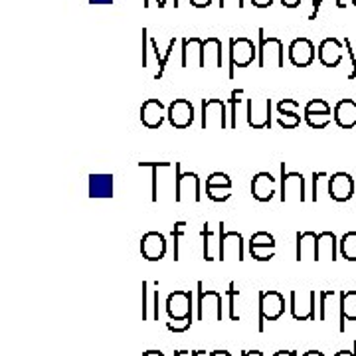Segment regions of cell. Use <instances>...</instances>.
<instances>
[{
  "instance_id": "5b68a950",
  "label": "cell",
  "mask_w": 356,
  "mask_h": 356,
  "mask_svg": "<svg viewBox=\"0 0 356 356\" xmlns=\"http://www.w3.org/2000/svg\"><path fill=\"white\" fill-rule=\"evenodd\" d=\"M271 107L273 103L269 97H250L245 99V121L248 127L261 131L271 129Z\"/></svg>"
},
{
  "instance_id": "44dd1931",
  "label": "cell",
  "mask_w": 356,
  "mask_h": 356,
  "mask_svg": "<svg viewBox=\"0 0 356 356\" xmlns=\"http://www.w3.org/2000/svg\"><path fill=\"white\" fill-rule=\"evenodd\" d=\"M344 48L341 40L337 38H325L317 48V58L325 67H337L343 62Z\"/></svg>"
},
{
  "instance_id": "277c9868",
  "label": "cell",
  "mask_w": 356,
  "mask_h": 356,
  "mask_svg": "<svg viewBox=\"0 0 356 356\" xmlns=\"http://www.w3.org/2000/svg\"><path fill=\"white\" fill-rule=\"evenodd\" d=\"M196 291H198V321H222V295L214 289H206L202 281L196 283Z\"/></svg>"
},
{
  "instance_id": "74e56055",
  "label": "cell",
  "mask_w": 356,
  "mask_h": 356,
  "mask_svg": "<svg viewBox=\"0 0 356 356\" xmlns=\"http://www.w3.org/2000/svg\"><path fill=\"white\" fill-rule=\"evenodd\" d=\"M277 123L281 129H297L301 125V115L299 111H293V113H281L277 115Z\"/></svg>"
},
{
  "instance_id": "b9f144b4",
  "label": "cell",
  "mask_w": 356,
  "mask_h": 356,
  "mask_svg": "<svg viewBox=\"0 0 356 356\" xmlns=\"http://www.w3.org/2000/svg\"><path fill=\"white\" fill-rule=\"evenodd\" d=\"M149 281H143V318L149 317Z\"/></svg>"
},
{
  "instance_id": "e0dca14e",
  "label": "cell",
  "mask_w": 356,
  "mask_h": 356,
  "mask_svg": "<svg viewBox=\"0 0 356 356\" xmlns=\"http://www.w3.org/2000/svg\"><path fill=\"white\" fill-rule=\"evenodd\" d=\"M355 196V178L348 172H334L329 180V198L334 202H348Z\"/></svg>"
},
{
  "instance_id": "6f0895ef",
  "label": "cell",
  "mask_w": 356,
  "mask_h": 356,
  "mask_svg": "<svg viewBox=\"0 0 356 356\" xmlns=\"http://www.w3.org/2000/svg\"><path fill=\"white\" fill-rule=\"evenodd\" d=\"M89 4H113V0H89Z\"/></svg>"
},
{
  "instance_id": "5bb4252c",
  "label": "cell",
  "mask_w": 356,
  "mask_h": 356,
  "mask_svg": "<svg viewBox=\"0 0 356 356\" xmlns=\"http://www.w3.org/2000/svg\"><path fill=\"white\" fill-rule=\"evenodd\" d=\"M275 250L277 243L275 238L269 232H255L254 236L250 238V255L257 259V261H269L275 257Z\"/></svg>"
},
{
  "instance_id": "d6986e66",
  "label": "cell",
  "mask_w": 356,
  "mask_h": 356,
  "mask_svg": "<svg viewBox=\"0 0 356 356\" xmlns=\"http://www.w3.org/2000/svg\"><path fill=\"white\" fill-rule=\"evenodd\" d=\"M166 111L168 107H165L161 99H147L140 105V123L147 129L163 127V123L166 121Z\"/></svg>"
},
{
  "instance_id": "f907efd6",
  "label": "cell",
  "mask_w": 356,
  "mask_h": 356,
  "mask_svg": "<svg viewBox=\"0 0 356 356\" xmlns=\"http://www.w3.org/2000/svg\"><path fill=\"white\" fill-rule=\"evenodd\" d=\"M273 356H297L295 350H277Z\"/></svg>"
},
{
  "instance_id": "9f6ffc18",
  "label": "cell",
  "mask_w": 356,
  "mask_h": 356,
  "mask_svg": "<svg viewBox=\"0 0 356 356\" xmlns=\"http://www.w3.org/2000/svg\"><path fill=\"white\" fill-rule=\"evenodd\" d=\"M143 356H165L161 350H147V353H143Z\"/></svg>"
},
{
  "instance_id": "4316f807",
  "label": "cell",
  "mask_w": 356,
  "mask_h": 356,
  "mask_svg": "<svg viewBox=\"0 0 356 356\" xmlns=\"http://www.w3.org/2000/svg\"><path fill=\"white\" fill-rule=\"evenodd\" d=\"M89 198H113V175H91Z\"/></svg>"
},
{
  "instance_id": "7c38bea8",
  "label": "cell",
  "mask_w": 356,
  "mask_h": 356,
  "mask_svg": "<svg viewBox=\"0 0 356 356\" xmlns=\"http://www.w3.org/2000/svg\"><path fill=\"white\" fill-rule=\"evenodd\" d=\"M287 56H289V62L295 67H309L317 58V50H315V44L311 40L301 36V38H295L289 44Z\"/></svg>"
},
{
  "instance_id": "6125c7cd",
  "label": "cell",
  "mask_w": 356,
  "mask_h": 356,
  "mask_svg": "<svg viewBox=\"0 0 356 356\" xmlns=\"http://www.w3.org/2000/svg\"><path fill=\"white\" fill-rule=\"evenodd\" d=\"M350 4H355V6H356V0H350Z\"/></svg>"
},
{
  "instance_id": "bcb514c9",
  "label": "cell",
  "mask_w": 356,
  "mask_h": 356,
  "mask_svg": "<svg viewBox=\"0 0 356 356\" xmlns=\"http://www.w3.org/2000/svg\"><path fill=\"white\" fill-rule=\"evenodd\" d=\"M252 4H254L255 8H259V10H266V8H269L275 0H250Z\"/></svg>"
},
{
  "instance_id": "484cf974",
  "label": "cell",
  "mask_w": 356,
  "mask_h": 356,
  "mask_svg": "<svg viewBox=\"0 0 356 356\" xmlns=\"http://www.w3.org/2000/svg\"><path fill=\"white\" fill-rule=\"evenodd\" d=\"M334 123L341 129H356V93L355 99H341L332 109Z\"/></svg>"
},
{
  "instance_id": "681fc988",
  "label": "cell",
  "mask_w": 356,
  "mask_h": 356,
  "mask_svg": "<svg viewBox=\"0 0 356 356\" xmlns=\"http://www.w3.org/2000/svg\"><path fill=\"white\" fill-rule=\"evenodd\" d=\"M334 356H356V343L353 344V350H339Z\"/></svg>"
},
{
  "instance_id": "d590c367",
  "label": "cell",
  "mask_w": 356,
  "mask_h": 356,
  "mask_svg": "<svg viewBox=\"0 0 356 356\" xmlns=\"http://www.w3.org/2000/svg\"><path fill=\"white\" fill-rule=\"evenodd\" d=\"M206 188H232V178L226 172H212L206 178Z\"/></svg>"
},
{
  "instance_id": "1f68e13d",
  "label": "cell",
  "mask_w": 356,
  "mask_h": 356,
  "mask_svg": "<svg viewBox=\"0 0 356 356\" xmlns=\"http://www.w3.org/2000/svg\"><path fill=\"white\" fill-rule=\"evenodd\" d=\"M178 38H170V42H168V48H166L165 54H161V50H159V46H156V40L151 36L149 38V46H151V50L154 51V58H156V62H159V72L154 74V79L159 81V79H163V76H165V70H166V64H168V58L172 56V51H175V46H177Z\"/></svg>"
},
{
  "instance_id": "7a4b0ae2",
  "label": "cell",
  "mask_w": 356,
  "mask_h": 356,
  "mask_svg": "<svg viewBox=\"0 0 356 356\" xmlns=\"http://www.w3.org/2000/svg\"><path fill=\"white\" fill-rule=\"evenodd\" d=\"M229 67L228 77L234 79L236 77V67H248L254 62H257V46L254 40L245 38V36H238V38H229Z\"/></svg>"
},
{
  "instance_id": "f5cc1de1",
  "label": "cell",
  "mask_w": 356,
  "mask_h": 356,
  "mask_svg": "<svg viewBox=\"0 0 356 356\" xmlns=\"http://www.w3.org/2000/svg\"><path fill=\"white\" fill-rule=\"evenodd\" d=\"M159 8H163V0H156ZM151 6V0H143V8H149Z\"/></svg>"
},
{
  "instance_id": "9c48e42d",
  "label": "cell",
  "mask_w": 356,
  "mask_h": 356,
  "mask_svg": "<svg viewBox=\"0 0 356 356\" xmlns=\"http://www.w3.org/2000/svg\"><path fill=\"white\" fill-rule=\"evenodd\" d=\"M177 165V192H175V202L182 204L186 200H192L198 204L202 200L200 194V177L196 172H182L180 170V163Z\"/></svg>"
},
{
  "instance_id": "e575fe53",
  "label": "cell",
  "mask_w": 356,
  "mask_h": 356,
  "mask_svg": "<svg viewBox=\"0 0 356 356\" xmlns=\"http://www.w3.org/2000/svg\"><path fill=\"white\" fill-rule=\"evenodd\" d=\"M243 89H234L229 95V129H238V115H240V105L243 103Z\"/></svg>"
},
{
  "instance_id": "ac0fdd59",
  "label": "cell",
  "mask_w": 356,
  "mask_h": 356,
  "mask_svg": "<svg viewBox=\"0 0 356 356\" xmlns=\"http://www.w3.org/2000/svg\"><path fill=\"white\" fill-rule=\"evenodd\" d=\"M166 313L170 318L192 317V291L177 289L166 297Z\"/></svg>"
},
{
  "instance_id": "d6a6232c",
  "label": "cell",
  "mask_w": 356,
  "mask_h": 356,
  "mask_svg": "<svg viewBox=\"0 0 356 356\" xmlns=\"http://www.w3.org/2000/svg\"><path fill=\"white\" fill-rule=\"evenodd\" d=\"M329 180L331 177L327 172H313V192H311L313 202H318L325 194L329 196Z\"/></svg>"
},
{
  "instance_id": "6da1fadb",
  "label": "cell",
  "mask_w": 356,
  "mask_h": 356,
  "mask_svg": "<svg viewBox=\"0 0 356 356\" xmlns=\"http://www.w3.org/2000/svg\"><path fill=\"white\" fill-rule=\"evenodd\" d=\"M257 65L259 67H283L285 46L277 36H267L266 30H257Z\"/></svg>"
},
{
  "instance_id": "ffe728a7",
  "label": "cell",
  "mask_w": 356,
  "mask_h": 356,
  "mask_svg": "<svg viewBox=\"0 0 356 356\" xmlns=\"http://www.w3.org/2000/svg\"><path fill=\"white\" fill-rule=\"evenodd\" d=\"M182 44V67H204V40L198 36L180 40Z\"/></svg>"
},
{
  "instance_id": "8fae6325",
  "label": "cell",
  "mask_w": 356,
  "mask_h": 356,
  "mask_svg": "<svg viewBox=\"0 0 356 356\" xmlns=\"http://www.w3.org/2000/svg\"><path fill=\"white\" fill-rule=\"evenodd\" d=\"M303 117H305L307 125L311 129H327L334 119L332 115V107L325 99H311L303 107Z\"/></svg>"
},
{
  "instance_id": "94428289",
  "label": "cell",
  "mask_w": 356,
  "mask_h": 356,
  "mask_svg": "<svg viewBox=\"0 0 356 356\" xmlns=\"http://www.w3.org/2000/svg\"><path fill=\"white\" fill-rule=\"evenodd\" d=\"M172 4H175V8H178V0H172ZM168 6V0H163V8Z\"/></svg>"
},
{
  "instance_id": "db71d44e",
  "label": "cell",
  "mask_w": 356,
  "mask_h": 356,
  "mask_svg": "<svg viewBox=\"0 0 356 356\" xmlns=\"http://www.w3.org/2000/svg\"><path fill=\"white\" fill-rule=\"evenodd\" d=\"M242 356H264V353H259V350H243Z\"/></svg>"
},
{
  "instance_id": "d4e9b609",
  "label": "cell",
  "mask_w": 356,
  "mask_h": 356,
  "mask_svg": "<svg viewBox=\"0 0 356 356\" xmlns=\"http://www.w3.org/2000/svg\"><path fill=\"white\" fill-rule=\"evenodd\" d=\"M339 238L332 232H321L317 238V261H337L339 259Z\"/></svg>"
},
{
  "instance_id": "9a60e30c",
  "label": "cell",
  "mask_w": 356,
  "mask_h": 356,
  "mask_svg": "<svg viewBox=\"0 0 356 356\" xmlns=\"http://www.w3.org/2000/svg\"><path fill=\"white\" fill-rule=\"evenodd\" d=\"M166 250H168V243L161 232H147L140 238V255L147 261H161L166 255Z\"/></svg>"
},
{
  "instance_id": "7bdbcfd3",
  "label": "cell",
  "mask_w": 356,
  "mask_h": 356,
  "mask_svg": "<svg viewBox=\"0 0 356 356\" xmlns=\"http://www.w3.org/2000/svg\"><path fill=\"white\" fill-rule=\"evenodd\" d=\"M149 38H151V36H149V28H143V65H145V67H147V62H149V60H147V56H149V48H151V46H149Z\"/></svg>"
},
{
  "instance_id": "f546056e",
  "label": "cell",
  "mask_w": 356,
  "mask_h": 356,
  "mask_svg": "<svg viewBox=\"0 0 356 356\" xmlns=\"http://www.w3.org/2000/svg\"><path fill=\"white\" fill-rule=\"evenodd\" d=\"M204 67H222V40L204 38Z\"/></svg>"
},
{
  "instance_id": "8992f818",
  "label": "cell",
  "mask_w": 356,
  "mask_h": 356,
  "mask_svg": "<svg viewBox=\"0 0 356 356\" xmlns=\"http://www.w3.org/2000/svg\"><path fill=\"white\" fill-rule=\"evenodd\" d=\"M202 129L204 131H224L229 127V111L222 99H204L202 102Z\"/></svg>"
},
{
  "instance_id": "ee69618b",
  "label": "cell",
  "mask_w": 356,
  "mask_h": 356,
  "mask_svg": "<svg viewBox=\"0 0 356 356\" xmlns=\"http://www.w3.org/2000/svg\"><path fill=\"white\" fill-rule=\"evenodd\" d=\"M220 8H243L245 0H218Z\"/></svg>"
},
{
  "instance_id": "c3c4849f",
  "label": "cell",
  "mask_w": 356,
  "mask_h": 356,
  "mask_svg": "<svg viewBox=\"0 0 356 356\" xmlns=\"http://www.w3.org/2000/svg\"><path fill=\"white\" fill-rule=\"evenodd\" d=\"M188 2H191L194 8H208L214 0H188Z\"/></svg>"
},
{
  "instance_id": "836d02e7",
  "label": "cell",
  "mask_w": 356,
  "mask_h": 356,
  "mask_svg": "<svg viewBox=\"0 0 356 356\" xmlns=\"http://www.w3.org/2000/svg\"><path fill=\"white\" fill-rule=\"evenodd\" d=\"M339 250H341V257H344L346 261H356V232L344 234L339 240Z\"/></svg>"
},
{
  "instance_id": "ba28073f",
  "label": "cell",
  "mask_w": 356,
  "mask_h": 356,
  "mask_svg": "<svg viewBox=\"0 0 356 356\" xmlns=\"http://www.w3.org/2000/svg\"><path fill=\"white\" fill-rule=\"evenodd\" d=\"M281 202H305V177L295 170H285L281 163Z\"/></svg>"
},
{
  "instance_id": "83f0119b",
  "label": "cell",
  "mask_w": 356,
  "mask_h": 356,
  "mask_svg": "<svg viewBox=\"0 0 356 356\" xmlns=\"http://www.w3.org/2000/svg\"><path fill=\"white\" fill-rule=\"evenodd\" d=\"M202 240L204 248L202 254L206 261H214V259H220V245H222V238H220V229H218V236L212 232L210 224L204 222L202 224Z\"/></svg>"
},
{
  "instance_id": "91938a15",
  "label": "cell",
  "mask_w": 356,
  "mask_h": 356,
  "mask_svg": "<svg viewBox=\"0 0 356 356\" xmlns=\"http://www.w3.org/2000/svg\"><path fill=\"white\" fill-rule=\"evenodd\" d=\"M175 356H192V353H188V350H177Z\"/></svg>"
},
{
  "instance_id": "11a10c76",
  "label": "cell",
  "mask_w": 356,
  "mask_h": 356,
  "mask_svg": "<svg viewBox=\"0 0 356 356\" xmlns=\"http://www.w3.org/2000/svg\"><path fill=\"white\" fill-rule=\"evenodd\" d=\"M301 356H325L321 350H307V353H303Z\"/></svg>"
},
{
  "instance_id": "30bf717a",
  "label": "cell",
  "mask_w": 356,
  "mask_h": 356,
  "mask_svg": "<svg viewBox=\"0 0 356 356\" xmlns=\"http://www.w3.org/2000/svg\"><path fill=\"white\" fill-rule=\"evenodd\" d=\"M220 261H243V236L240 232H228L226 224L220 222Z\"/></svg>"
},
{
  "instance_id": "f1b7e54d",
  "label": "cell",
  "mask_w": 356,
  "mask_h": 356,
  "mask_svg": "<svg viewBox=\"0 0 356 356\" xmlns=\"http://www.w3.org/2000/svg\"><path fill=\"white\" fill-rule=\"evenodd\" d=\"M346 321H356V289L341 291V323L339 331H346Z\"/></svg>"
},
{
  "instance_id": "2e32d148",
  "label": "cell",
  "mask_w": 356,
  "mask_h": 356,
  "mask_svg": "<svg viewBox=\"0 0 356 356\" xmlns=\"http://www.w3.org/2000/svg\"><path fill=\"white\" fill-rule=\"evenodd\" d=\"M166 119L175 129H188L194 123V107L188 99H175L168 105Z\"/></svg>"
},
{
  "instance_id": "cb8c5ba5",
  "label": "cell",
  "mask_w": 356,
  "mask_h": 356,
  "mask_svg": "<svg viewBox=\"0 0 356 356\" xmlns=\"http://www.w3.org/2000/svg\"><path fill=\"white\" fill-rule=\"evenodd\" d=\"M317 238L315 232H297V248L295 259L301 261H317Z\"/></svg>"
},
{
  "instance_id": "816d5d0a",
  "label": "cell",
  "mask_w": 356,
  "mask_h": 356,
  "mask_svg": "<svg viewBox=\"0 0 356 356\" xmlns=\"http://www.w3.org/2000/svg\"><path fill=\"white\" fill-rule=\"evenodd\" d=\"M348 2H350V0H334V4H337V8H341V10H343V8H346V6H348Z\"/></svg>"
},
{
  "instance_id": "60d3db41",
  "label": "cell",
  "mask_w": 356,
  "mask_h": 356,
  "mask_svg": "<svg viewBox=\"0 0 356 356\" xmlns=\"http://www.w3.org/2000/svg\"><path fill=\"white\" fill-rule=\"evenodd\" d=\"M299 102H295V99H281L277 103V113H293V111H299Z\"/></svg>"
},
{
  "instance_id": "4dcf8cb0",
  "label": "cell",
  "mask_w": 356,
  "mask_h": 356,
  "mask_svg": "<svg viewBox=\"0 0 356 356\" xmlns=\"http://www.w3.org/2000/svg\"><path fill=\"white\" fill-rule=\"evenodd\" d=\"M228 307L229 321H242L243 317V295L238 289L236 281H229L228 285Z\"/></svg>"
},
{
  "instance_id": "680465c9",
  "label": "cell",
  "mask_w": 356,
  "mask_h": 356,
  "mask_svg": "<svg viewBox=\"0 0 356 356\" xmlns=\"http://www.w3.org/2000/svg\"><path fill=\"white\" fill-rule=\"evenodd\" d=\"M356 77V58H355V62H353V72L348 74V79H355Z\"/></svg>"
},
{
  "instance_id": "f35d334b",
  "label": "cell",
  "mask_w": 356,
  "mask_h": 356,
  "mask_svg": "<svg viewBox=\"0 0 356 356\" xmlns=\"http://www.w3.org/2000/svg\"><path fill=\"white\" fill-rule=\"evenodd\" d=\"M192 327V317L170 318L166 321V329L170 332H186Z\"/></svg>"
},
{
  "instance_id": "603a6c76",
  "label": "cell",
  "mask_w": 356,
  "mask_h": 356,
  "mask_svg": "<svg viewBox=\"0 0 356 356\" xmlns=\"http://www.w3.org/2000/svg\"><path fill=\"white\" fill-rule=\"evenodd\" d=\"M275 178L271 172H257L252 178V196L257 202H269L275 196Z\"/></svg>"
},
{
  "instance_id": "4fadbf2b",
  "label": "cell",
  "mask_w": 356,
  "mask_h": 356,
  "mask_svg": "<svg viewBox=\"0 0 356 356\" xmlns=\"http://www.w3.org/2000/svg\"><path fill=\"white\" fill-rule=\"evenodd\" d=\"M139 166H149L153 172V180H151V200L159 202L165 196V184H177V177H165V172L172 166V163H139Z\"/></svg>"
},
{
  "instance_id": "7402d4cb",
  "label": "cell",
  "mask_w": 356,
  "mask_h": 356,
  "mask_svg": "<svg viewBox=\"0 0 356 356\" xmlns=\"http://www.w3.org/2000/svg\"><path fill=\"white\" fill-rule=\"evenodd\" d=\"M332 315H337L341 323V291L337 289L318 291V321H329Z\"/></svg>"
},
{
  "instance_id": "3957f363",
  "label": "cell",
  "mask_w": 356,
  "mask_h": 356,
  "mask_svg": "<svg viewBox=\"0 0 356 356\" xmlns=\"http://www.w3.org/2000/svg\"><path fill=\"white\" fill-rule=\"evenodd\" d=\"M259 311H257V331H266V321H277L285 313V297L275 289L257 291Z\"/></svg>"
},
{
  "instance_id": "7dc6e473",
  "label": "cell",
  "mask_w": 356,
  "mask_h": 356,
  "mask_svg": "<svg viewBox=\"0 0 356 356\" xmlns=\"http://www.w3.org/2000/svg\"><path fill=\"white\" fill-rule=\"evenodd\" d=\"M280 2H281V4H283V6H285V8H289V10H293V8H299L303 0H280Z\"/></svg>"
},
{
  "instance_id": "52a82bcc",
  "label": "cell",
  "mask_w": 356,
  "mask_h": 356,
  "mask_svg": "<svg viewBox=\"0 0 356 356\" xmlns=\"http://www.w3.org/2000/svg\"><path fill=\"white\" fill-rule=\"evenodd\" d=\"M317 297L315 289L311 291L289 293V311L295 321H317Z\"/></svg>"
},
{
  "instance_id": "f6af8a7d",
  "label": "cell",
  "mask_w": 356,
  "mask_h": 356,
  "mask_svg": "<svg viewBox=\"0 0 356 356\" xmlns=\"http://www.w3.org/2000/svg\"><path fill=\"white\" fill-rule=\"evenodd\" d=\"M311 6H313V13L309 14V20H317V14L323 6V0H311Z\"/></svg>"
},
{
  "instance_id": "ab89813d",
  "label": "cell",
  "mask_w": 356,
  "mask_h": 356,
  "mask_svg": "<svg viewBox=\"0 0 356 356\" xmlns=\"http://www.w3.org/2000/svg\"><path fill=\"white\" fill-rule=\"evenodd\" d=\"M206 196L212 202H228L232 198V188H206Z\"/></svg>"
},
{
  "instance_id": "8d00e7d4",
  "label": "cell",
  "mask_w": 356,
  "mask_h": 356,
  "mask_svg": "<svg viewBox=\"0 0 356 356\" xmlns=\"http://www.w3.org/2000/svg\"><path fill=\"white\" fill-rule=\"evenodd\" d=\"M186 222L184 220H178V222H175V228H172V240H175V261H178L180 259V240L186 236Z\"/></svg>"
}]
</instances>
